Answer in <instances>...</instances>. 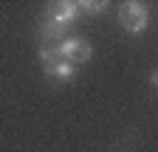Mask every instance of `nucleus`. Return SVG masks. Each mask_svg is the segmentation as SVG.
Segmentation results:
<instances>
[{"mask_svg": "<svg viewBox=\"0 0 158 152\" xmlns=\"http://www.w3.org/2000/svg\"><path fill=\"white\" fill-rule=\"evenodd\" d=\"M76 11H79V3H54L45 14V37H59L65 34V28L76 20Z\"/></svg>", "mask_w": 158, "mask_h": 152, "instance_id": "obj_1", "label": "nucleus"}, {"mask_svg": "<svg viewBox=\"0 0 158 152\" xmlns=\"http://www.w3.org/2000/svg\"><path fill=\"white\" fill-rule=\"evenodd\" d=\"M40 62H43V70L48 76H54V79H59V82H71L76 76V65L62 59V54H59L56 45H48V48L40 51Z\"/></svg>", "mask_w": 158, "mask_h": 152, "instance_id": "obj_2", "label": "nucleus"}, {"mask_svg": "<svg viewBox=\"0 0 158 152\" xmlns=\"http://www.w3.org/2000/svg\"><path fill=\"white\" fill-rule=\"evenodd\" d=\"M118 23H122L124 31L130 34H141L150 23V9L147 3H122V9H118Z\"/></svg>", "mask_w": 158, "mask_h": 152, "instance_id": "obj_3", "label": "nucleus"}, {"mask_svg": "<svg viewBox=\"0 0 158 152\" xmlns=\"http://www.w3.org/2000/svg\"><path fill=\"white\" fill-rule=\"evenodd\" d=\"M59 48V54H62V59H68L71 65H82V62H88L90 59V42L88 40H82V37H71V40H62L56 45Z\"/></svg>", "mask_w": 158, "mask_h": 152, "instance_id": "obj_4", "label": "nucleus"}, {"mask_svg": "<svg viewBox=\"0 0 158 152\" xmlns=\"http://www.w3.org/2000/svg\"><path fill=\"white\" fill-rule=\"evenodd\" d=\"M79 9H88L90 14H102L107 9V3H79Z\"/></svg>", "mask_w": 158, "mask_h": 152, "instance_id": "obj_5", "label": "nucleus"}, {"mask_svg": "<svg viewBox=\"0 0 158 152\" xmlns=\"http://www.w3.org/2000/svg\"><path fill=\"white\" fill-rule=\"evenodd\" d=\"M152 85L158 87V70H152Z\"/></svg>", "mask_w": 158, "mask_h": 152, "instance_id": "obj_6", "label": "nucleus"}]
</instances>
